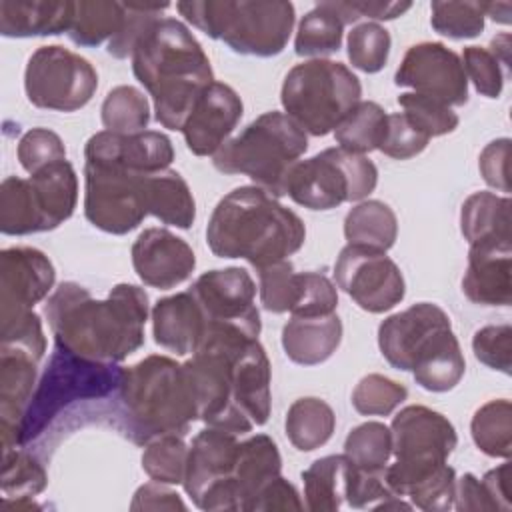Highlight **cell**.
<instances>
[{
    "instance_id": "obj_22",
    "label": "cell",
    "mask_w": 512,
    "mask_h": 512,
    "mask_svg": "<svg viewBox=\"0 0 512 512\" xmlns=\"http://www.w3.org/2000/svg\"><path fill=\"white\" fill-rule=\"evenodd\" d=\"M462 292L480 306L512 304V240H480L470 244Z\"/></svg>"
},
{
    "instance_id": "obj_1",
    "label": "cell",
    "mask_w": 512,
    "mask_h": 512,
    "mask_svg": "<svg viewBox=\"0 0 512 512\" xmlns=\"http://www.w3.org/2000/svg\"><path fill=\"white\" fill-rule=\"evenodd\" d=\"M44 314L56 346L94 362L118 364L144 344L148 296L136 284H116L96 300L78 282H62Z\"/></svg>"
},
{
    "instance_id": "obj_19",
    "label": "cell",
    "mask_w": 512,
    "mask_h": 512,
    "mask_svg": "<svg viewBox=\"0 0 512 512\" xmlns=\"http://www.w3.org/2000/svg\"><path fill=\"white\" fill-rule=\"evenodd\" d=\"M244 106L234 88L224 82L208 84L192 104L182 134L196 156H214L242 118Z\"/></svg>"
},
{
    "instance_id": "obj_29",
    "label": "cell",
    "mask_w": 512,
    "mask_h": 512,
    "mask_svg": "<svg viewBox=\"0 0 512 512\" xmlns=\"http://www.w3.org/2000/svg\"><path fill=\"white\" fill-rule=\"evenodd\" d=\"M146 212L162 224L190 228L196 218V202L188 182L176 170H160L144 176Z\"/></svg>"
},
{
    "instance_id": "obj_11",
    "label": "cell",
    "mask_w": 512,
    "mask_h": 512,
    "mask_svg": "<svg viewBox=\"0 0 512 512\" xmlns=\"http://www.w3.org/2000/svg\"><path fill=\"white\" fill-rule=\"evenodd\" d=\"M378 170L372 160L342 148L298 160L286 178V194L310 210H332L344 202H360L374 192Z\"/></svg>"
},
{
    "instance_id": "obj_3",
    "label": "cell",
    "mask_w": 512,
    "mask_h": 512,
    "mask_svg": "<svg viewBox=\"0 0 512 512\" xmlns=\"http://www.w3.org/2000/svg\"><path fill=\"white\" fill-rule=\"evenodd\" d=\"M136 80L154 102L158 124L182 130L200 92L214 82L206 52L176 18H156L132 50Z\"/></svg>"
},
{
    "instance_id": "obj_31",
    "label": "cell",
    "mask_w": 512,
    "mask_h": 512,
    "mask_svg": "<svg viewBox=\"0 0 512 512\" xmlns=\"http://www.w3.org/2000/svg\"><path fill=\"white\" fill-rule=\"evenodd\" d=\"M352 462L344 454L314 460L304 472V508L310 512H336L346 502Z\"/></svg>"
},
{
    "instance_id": "obj_17",
    "label": "cell",
    "mask_w": 512,
    "mask_h": 512,
    "mask_svg": "<svg viewBox=\"0 0 512 512\" xmlns=\"http://www.w3.org/2000/svg\"><path fill=\"white\" fill-rule=\"evenodd\" d=\"M394 82L446 106L468 102V78L460 56L442 42H420L406 50Z\"/></svg>"
},
{
    "instance_id": "obj_13",
    "label": "cell",
    "mask_w": 512,
    "mask_h": 512,
    "mask_svg": "<svg viewBox=\"0 0 512 512\" xmlns=\"http://www.w3.org/2000/svg\"><path fill=\"white\" fill-rule=\"evenodd\" d=\"M238 434L208 426L188 446L184 490L194 506L208 512H236L234 468L238 458Z\"/></svg>"
},
{
    "instance_id": "obj_4",
    "label": "cell",
    "mask_w": 512,
    "mask_h": 512,
    "mask_svg": "<svg viewBox=\"0 0 512 512\" xmlns=\"http://www.w3.org/2000/svg\"><path fill=\"white\" fill-rule=\"evenodd\" d=\"M306 240L304 222L260 186H240L214 208L206 242L218 258H242L256 270L288 260Z\"/></svg>"
},
{
    "instance_id": "obj_24",
    "label": "cell",
    "mask_w": 512,
    "mask_h": 512,
    "mask_svg": "<svg viewBox=\"0 0 512 512\" xmlns=\"http://www.w3.org/2000/svg\"><path fill=\"white\" fill-rule=\"evenodd\" d=\"M232 398L236 410L252 424L262 426L270 416V360L258 338H248L232 348Z\"/></svg>"
},
{
    "instance_id": "obj_27",
    "label": "cell",
    "mask_w": 512,
    "mask_h": 512,
    "mask_svg": "<svg viewBox=\"0 0 512 512\" xmlns=\"http://www.w3.org/2000/svg\"><path fill=\"white\" fill-rule=\"evenodd\" d=\"M342 340V320L332 312L326 316H292L282 328L286 356L302 366L326 362Z\"/></svg>"
},
{
    "instance_id": "obj_18",
    "label": "cell",
    "mask_w": 512,
    "mask_h": 512,
    "mask_svg": "<svg viewBox=\"0 0 512 512\" xmlns=\"http://www.w3.org/2000/svg\"><path fill=\"white\" fill-rule=\"evenodd\" d=\"M54 280V266L38 248H4L0 252V318L32 310L48 296Z\"/></svg>"
},
{
    "instance_id": "obj_14",
    "label": "cell",
    "mask_w": 512,
    "mask_h": 512,
    "mask_svg": "<svg viewBox=\"0 0 512 512\" xmlns=\"http://www.w3.org/2000/svg\"><path fill=\"white\" fill-rule=\"evenodd\" d=\"M144 176L120 166L84 162V216L108 234H128L148 216Z\"/></svg>"
},
{
    "instance_id": "obj_38",
    "label": "cell",
    "mask_w": 512,
    "mask_h": 512,
    "mask_svg": "<svg viewBox=\"0 0 512 512\" xmlns=\"http://www.w3.org/2000/svg\"><path fill=\"white\" fill-rule=\"evenodd\" d=\"M344 24L328 2L316 4L306 12L298 24L294 38V52L298 56L322 58L340 50Z\"/></svg>"
},
{
    "instance_id": "obj_7",
    "label": "cell",
    "mask_w": 512,
    "mask_h": 512,
    "mask_svg": "<svg viewBox=\"0 0 512 512\" xmlns=\"http://www.w3.org/2000/svg\"><path fill=\"white\" fill-rule=\"evenodd\" d=\"M176 10L210 38L244 56L280 54L294 28V6L286 0H190Z\"/></svg>"
},
{
    "instance_id": "obj_45",
    "label": "cell",
    "mask_w": 512,
    "mask_h": 512,
    "mask_svg": "<svg viewBox=\"0 0 512 512\" xmlns=\"http://www.w3.org/2000/svg\"><path fill=\"white\" fill-rule=\"evenodd\" d=\"M260 302L268 312H292L300 298V272L290 260H280L258 270Z\"/></svg>"
},
{
    "instance_id": "obj_57",
    "label": "cell",
    "mask_w": 512,
    "mask_h": 512,
    "mask_svg": "<svg viewBox=\"0 0 512 512\" xmlns=\"http://www.w3.org/2000/svg\"><path fill=\"white\" fill-rule=\"evenodd\" d=\"M328 6L336 12V16L342 20V24H352L360 20L362 16L374 18V20H394L408 12L412 8L410 2H328Z\"/></svg>"
},
{
    "instance_id": "obj_60",
    "label": "cell",
    "mask_w": 512,
    "mask_h": 512,
    "mask_svg": "<svg viewBox=\"0 0 512 512\" xmlns=\"http://www.w3.org/2000/svg\"><path fill=\"white\" fill-rule=\"evenodd\" d=\"M454 508L460 512L466 510H496V504L492 496L488 494L482 480H478L474 474H464L456 478L454 488Z\"/></svg>"
},
{
    "instance_id": "obj_50",
    "label": "cell",
    "mask_w": 512,
    "mask_h": 512,
    "mask_svg": "<svg viewBox=\"0 0 512 512\" xmlns=\"http://www.w3.org/2000/svg\"><path fill=\"white\" fill-rule=\"evenodd\" d=\"M472 350L478 362L504 374L512 372V326L496 324L476 330Z\"/></svg>"
},
{
    "instance_id": "obj_36",
    "label": "cell",
    "mask_w": 512,
    "mask_h": 512,
    "mask_svg": "<svg viewBox=\"0 0 512 512\" xmlns=\"http://www.w3.org/2000/svg\"><path fill=\"white\" fill-rule=\"evenodd\" d=\"M126 18L124 2L80 0L74 4V18L68 36L78 46H100L112 40Z\"/></svg>"
},
{
    "instance_id": "obj_25",
    "label": "cell",
    "mask_w": 512,
    "mask_h": 512,
    "mask_svg": "<svg viewBox=\"0 0 512 512\" xmlns=\"http://www.w3.org/2000/svg\"><path fill=\"white\" fill-rule=\"evenodd\" d=\"M154 342L176 356L194 354L206 334L204 314L190 292L160 298L152 308Z\"/></svg>"
},
{
    "instance_id": "obj_33",
    "label": "cell",
    "mask_w": 512,
    "mask_h": 512,
    "mask_svg": "<svg viewBox=\"0 0 512 512\" xmlns=\"http://www.w3.org/2000/svg\"><path fill=\"white\" fill-rule=\"evenodd\" d=\"M286 436L300 452H312L324 446L336 428V416L322 398L306 396L292 402L286 414Z\"/></svg>"
},
{
    "instance_id": "obj_8",
    "label": "cell",
    "mask_w": 512,
    "mask_h": 512,
    "mask_svg": "<svg viewBox=\"0 0 512 512\" xmlns=\"http://www.w3.org/2000/svg\"><path fill=\"white\" fill-rule=\"evenodd\" d=\"M308 150L306 132L284 112H264L214 154V168L244 174L274 198L286 196V178Z\"/></svg>"
},
{
    "instance_id": "obj_37",
    "label": "cell",
    "mask_w": 512,
    "mask_h": 512,
    "mask_svg": "<svg viewBox=\"0 0 512 512\" xmlns=\"http://www.w3.org/2000/svg\"><path fill=\"white\" fill-rule=\"evenodd\" d=\"M386 124L388 114L380 104L372 100H360L352 112L336 126L334 138L338 148L364 156L380 148L386 134Z\"/></svg>"
},
{
    "instance_id": "obj_26",
    "label": "cell",
    "mask_w": 512,
    "mask_h": 512,
    "mask_svg": "<svg viewBox=\"0 0 512 512\" xmlns=\"http://www.w3.org/2000/svg\"><path fill=\"white\" fill-rule=\"evenodd\" d=\"M74 4L70 0H0V34L28 38L68 32Z\"/></svg>"
},
{
    "instance_id": "obj_16",
    "label": "cell",
    "mask_w": 512,
    "mask_h": 512,
    "mask_svg": "<svg viewBox=\"0 0 512 512\" xmlns=\"http://www.w3.org/2000/svg\"><path fill=\"white\" fill-rule=\"evenodd\" d=\"M188 292L204 314L206 330L234 328L258 338L262 322L254 304L256 284L244 268L230 266L208 270L196 278Z\"/></svg>"
},
{
    "instance_id": "obj_55",
    "label": "cell",
    "mask_w": 512,
    "mask_h": 512,
    "mask_svg": "<svg viewBox=\"0 0 512 512\" xmlns=\"http://www.w3.org/2000/svg\"><path fill=\"white\" fill-rule=\"evenodd\" d=\"M430 138L420 132L402 112L388 114V124H386V134L380 144V152L396 158V160H408L418 156L426 146Z\"/></svg>"
},
{
    "instance_id": "obj_40",
    "label": "cell",
    "mask_w": 512,
    "mask_h": 512,
    "mask_svg": "<svg viewBox=\"0 0 512 512\" xmlns=\"http://www.w3.org/2000/svg\"><path fill=\"white\" fill-rule=\"evenodd\" d=\"M102 124L110 132L136 134L150 122V104L146 96L128 84L112 88L102 102Z\"/></svg>"
},
{
    "instance_id": "obj_6",
    "label": "cell",
    "mask_w": 512,
    "mask_h": 512,
    "mask_svg": "<svg viewBox=\"0 0 512 512\" xmlns=\"http://www.w3.org/2000/svg\"><path fill=\"white\" fill-rule=\"evenodd\" d=\"M118 400L126 434L136 444L166 434L186 436L198 420V402L184 364L160 354L124 368Z\"/></svg>"
},
{
    "instance_id": "obj_51",
    "label": "cell",
    "mask_w": 512,
    "mask_h": 512,
    "mask_svg": "<svg viewBox=\"0 0 512 512\" xmlns=\"http://www.w3.org/2000/svg\"><path fill=\"white\" fill-rule=\"evenodd\" d=\"M462 66L466 78L474 84L476 92L486 98H498L504 86V74L498 58L482 46H466L462 52Z\"/></svg>"
},
{
    "instance_id": "obj_15",
    "label": "cell",
    "mask_w": 512,
    "mask_h": 512,
    "mask_svg": "<svg viewBox=\"0 0 512 512\" xmlns=\"http://www.w3.org/2000/svg\"><path fill=\"white\" fill-rule=\"evenodd\" d=\"M334 278L362 310L382 314L402 302L406 294L398 264L382 250L346 244L334 264Z\"/></svg>"
},
{
    "instance_id": "obj_34",
    "label": "cell",
    "mask_w": 512,
    "mask_h": 512,
    "mask_svg": "<svg viewBox=\"0 0 512 512\" xmlns=\"http://www.w3.org/2000/svg\"><path fill=\"white\" fill-rule=\"evenodd\" d=\"M0 230L8 236L46 232V222L30 178L8 176L0 184Z\"/></svg>"
},
{
    "instance_id": "obj_53",
    "label": "cell",
    "mask_w": 512,
    "mask_h": 512,
    "mask_svg": "<svg viewBox=\"0 0 512 512\" xmlns=\"http://www.w3.org/2000/svg\"><path fill=\"white\" fill-rule=\"evenodd\" d=\"M338 306V292L332 280L320 272H300V298L292 316H326Z\"/></svg>"
},
{
    "instance_id": "obj_48",
    "label": "cell",
    "mask_w": 512,
    "mask_h": 512,
    "mask_svg": "<svg viewBox=\"0 0 512 512\" xmlns=\"http://www.w3.org/2000/svg\"><path fill=\"white\" fill-rule=\"evenodd\" d=\"M398 104L404 110L402 114L428 138L450 134L458 126V114L434 98L416 92H404L398 96Z\"/></svg>"
},
{
    "instance_id": "obj_49",
    "label": "cell",
    "mask_w": 512,
    "mask_h": 512,
    "mask_svg": "<svg viewBox=\"0 0 512 512\" xmlns=\"http://www.w3.org/2000/svg\"><path fill=\"white\" fill-rule=\"evenodd\" d=\"M16 156L20 166L28 174H34L52 162L66 160V148L56 132L48 128H32L20 138Z\"/></svg>"
},
{
    "instance_id": "obj_23",
    "label": "cell",
    "mask_w": 512,
    "mask_h": 512,
    "mask_svg": "<svg viewBox=\"0 0 512 512\" xmlns=\"http://www.w3.org/2000/svg\"><path fill=\"white\" fill-rule=\"evenodd\" d=\"M38 358L30 352L0 344V438L2 452L18 448L20 422L36 388Z\"/></svg>"
},
{
    "instance_id": "obj_21",
    "label": "cell",
    "mask_w": 512,
    "mask_h": 512,
    "mask_svg": "<svg viewBox=\"0 0 512 512\" xmlns=\"http://www.w3.org/2000/svg\"><path fill=\"white\" fill-rule=\"evenodd\" d=\"M132 266L138 278L152 288L170 290L196 268L190 244L166 228H146L132 244Z\"/></svg>"
},
{
    "instance_id": "obj_54",
    "label": "cell",
    "mask_w": 512,
    "mask_h": 512,
    "mask_svg": "<svg viewBox=\"0 0 512 512\" xmlns=\"http://www.w3.org/2000/svg\"><path fill=\"white\" fill-rule=\"evenodd\" d=\"M168 4H126V18L120 28V32L108 42V54L114 58H128L132 56V50L138 42V38L144 34V30L160 18L162 10H166Z\"/></svg>"
},
{
    "instance_id": "obj_43",
    "label": "cell",
    "mask_w": 512,
    "mask_h": 512,
    "mask_svg": "<svg viewBox=\"0 0 512 512\" xmlns=\"http://www.w3.org/2000/svg\"><path fill=\"white\" fill-rule=\"evenodd\" d=\"M48 484L44 466L26 450L2 452V492L4 498H34Z\"/></svg>"
},
{
    "instance_id": "obj_30",
    "label": "cell",
    "mask_w": 512,
    "mask_h": 512,
    "mask_svg": "<svg viewBox=\"0 0 512 512\" xmlns=\"http://www.w3.org/2000/svg\"><path fill=\"white\" fill-rule=\"evenodd\" d=\"M30 184L38 198L48 230L58 228L74 214L78 202V178L68 160H58L30 174Z\"/></svg>"
},
{
    "instance_id": "obj_2",
    "label": "cell",
    "mask_w": 512,
    "mask_h": 512,
    "mask_svg": "<svg viewBox=\"0 0 512 512\" xmlns=\"http://www.w3.org/2000/svg\"><path fill=\"white\" fill-rule=\"evenodd\" d=\"M394 464L384 478L394 494L408 496L412 506L426 512H446L454 504L456 472L446 464L458 436L452 422L420 404L402 408L392 424Z\"/></svg>"
},
{
    "instance_id": "obj_47",
    "label": "cell",
    "mask_w": 512,
    "mask_h": 512,
    "mask_svg": "<svg viewBox=\"0 0 512 512\" xmlns=\"http://www.w3.org/2000/svg\"><path fill=\"white\" fill-rule=\"evenodd\" d=\"M406 398V386L382 374H368L360 378L352 390V406L362 416H388Z\"/></svg>"
},
{
    "instance_id": "obj_28",
    "label": "cell",
    "mask_w": 512,
    "mask_h": 512,
    "mask_svg": "<svg viewBox=\"0 0 512 512\" xmlns=\"http://www.w3.org/2000/svg\"><path fill=\"white\" fill-rule=\"evenodd\" d=\"M282 458L276 442L268 434H254L240 440L236 468H234V488L238 510H250V504L258 492L280 474Z\"/></svg>"
},
{
    "instance_id": "obj_62",
    "label": "cell",
    "mask_w": 512,
    "mask_h": 512,
    "mask_svg": "<svg viewBox=\"0 0 512 512\" xmlns=\"http://www.w3.org/2000/svg\"><path fill=\"white\" fill-rule=\"evenodd\" d=\"M510 12H512L510 2H484V16H490L494 22L508 24Z\"/></svg>"
},
{
    "instance_id": "obj_58",
    "label": "cell",
    "mask_w": 512,
    "mask_h": 512,
    "mask_svg": "<svg viewBox=\"0 0 512 512\" xmlns=\"http://www.w3.org/2000/svg\"><path fill=\"white\" fill-rule=\"evenodd\" d=\"M270 512V510H304L298 490L280 474L272 478L254 498L248 512Z\"/></svg>"
},
{
    "instance_id": "obj_41",
    "label": "cell",
    "mask_w": 512,
    "mask_h": 512,
    "mask_svg": "<svg viewBox=\"0 0 512 512\" xmlns=\"http://www.w3.org/2000/svg\"><path fill=\"white\" fill-rule=\"evenodd\" d=\"M344 456L360 470H384L392 456L390 428L382 422L358 424L344 440Z\"/></svg>"
},
{
    "instance_id": "obj_52",
    "label": "cell",
    "mask_w": 512,
    "mask_h": 512,
    "mask_svg": "<svg viewBox=\"0 0 512 512\" xmlns=\"http://www.w3.org/2000/svg\"><path fill=\"white\" fill-rule=\"evenodd\" d=\"M0 344L22 348L42 360L46 352V336L40 316L34 310H26L10 318H0Z\"/></svg>"
},
{
    "instance_id": "obj_9",
    "label": "cell",
    "mask_w": 512,
    "mask_h": 512,
    "mask_svg": "<svg viewBox=\"0 0 512 512\" xmlns=\"http://www.w3.org/2000/svg\"><path fill=\"white\" fill-rule=\"evenodd\" d=\"M122 376L118 364L86 360L56 346L22 416L18 444L36 440L72 404L118 392Z\"/></svg>"
},
{
    "instance_id": "obj_35",
    "label": "cell",
    "mask_w": 512,
    "mask_h": 512,
    "mask_svg": "<svg viewBox=\"0 0 512 512\" xmlns=\"http://www.w3.org/2000/svg\"><path fill=\"white\" fill-rule=\"evenodd\" d=\"M344 236L348 244L386 252L394 246L398 236L396 214L380 200H364L346 214Z\"/></svg>"
},
{
    "instance_id": "obj_42",
    "label": "cell",
    "mask_w": 512,
    "mask_h": 512,
    "mask_svg": "<svg viewBox=\"0 0 512 512\" xmlns=\"http://www.w3.org/2000/svg\"><path fill=\"white\" fill-rule=\"evenodd\" d=\"M188 446L184 436L166 434L144 444L142 468L154 480L162 484H182L186 474Z\"/></svg>"
},
{
    "instance_id": "obj_59",
    "label": "cell",
    "mask_w": 512,
    "mask_h": 512,
    "mask_svg": "<svg viewBox=\"0 0 512 512\" xmlns=\"http://www.w3.org/2000/svg\"><path fill=\"white\" fill-rule=\"evenodd\" d=\"M130 510H186V504L174 490L152 480L134 492Z\"/></svg>"
},
{
    "instance_id": "obj_56",
    "label": "cell",
    "mask_w": 512,
    "mask_h": 512,
    "mask_svg": "<svg viewBox=\"0 0 512 512\" xmlns=\"http://www.w3.org/2000/svg\"><path fill=\"white\" fill-rule=\"evenodd\" d=\"M510 144V138L492 140L478 158L484 182L500 192H510Z\"/></svg>"
},
{
    "instance_id": "obj_44",
    "label": "cell",
    "mask_w": 512,
    "mask_h": 512,
    "mask_svg": "<svg viewBox=\"0 0 512 512\" xmlns=\"http://www.w3.org/2000/svg\"><path fill=\"white\" fill-rule=\"evenodd\" d=\"M432 28L452 40L476 38L484 30V2L436 0L430 6Z\"/></svg>"
},
{
    "instance_id": "obj_10",
    "label": "cell",
    "mask_w": 512,
    "mask_h": 512,
    "mask_svg": "<svg viewBox=\"0 0 512 512\" xmlns=\"http://www.w3.org/2000/svg\"><path fill=\"white\" fill-rule=\"evenodd\" d=\"M358 76L342 62L314 58L290 68L282 82L280 102L306 134L326 136L360 102Z\"/></svg>"
},
{
    "instance_id": "obj_63",
    "label": "cell",
    "mask_w": 512,
    "mask_h": 512,
    "mask_svg": "<svg viewBox=\"0 0 512 512\" xmlns=\"http://www.w3.org/2000/svg\"><path fill=\"white\" fill-rule=\"evenodd\" d=\"M490 52L502 62L504 66H510V34H500L490 42Z\"/></svg>"
},
{
    "instance_id": "obj_5",
    "label": "cell",
    "mask_w": 512,
    "mask_h": 512,
    "mask_svg": "<svg viewBox=\"0 0 512 512\" xmlns=\"http://www.w3.org/2000/svg\"><path fill=\"white\" fill-rule=\"evenodd\" d=\"M378 348L386 362L412 372L428 392H448L464 376V354L448 314L432 302H418L378 326Z\"/></svg>"
},
{
    "instance_id": "obj_20",
    "label": "cell",
    "mask_w": 512,
    "mask_h": 512,
    "mask_svg": "<svg viewBox=\"0 0 512 512\" xmlns=\"http://www.w3.org/2000/svg\"><path fill=\"white\" fill-rule=\"evenodd\" d=\"M84 158L92 164L120 166L136 174H154L170 168L174 148L170 138L156 130H142L136 134L102 130L88 138Z\"/></svg>"
},
{
    "instance_id": "obj_39",
    "label": "cell",
    "mask_w": 512,
    "mask_h": 512,
    "mask_svg": "<svg viewBox=\"0 0 512 512\" xmlns=\"http://www.w3.org/2000/svg\"><path fill=\"white\" fill-rule=\"evenodd\" d=\"M474 444L492 458H510L512 452V404L506 398L482 404L470 422Z\"/></svg>"
},
{
    "instance_id": "obj_12",
    "label": "cell",
    "mask_w": 512,
    "mask_h": 512,
    "mask_svg": "<svg viewBox=\"0 0 512 512\" xmlns=\"http://www.w3.org/2000/svg\"><path fill=\"white\" fill-rule=\"evenodd\" d=\"M96 88L94 66L64 46H40L28 58L24 90L36 108L76 112L92 100Z\"/></svg>"
},
{
    "instance_id": "obj_32",
    "label": "cell",
    "mask_w": 512,
    "mask_h": 512,
    "mask_svg": "<svg viewBox=\"0 0 512 512\" xmlns=\"http://www.w3.org/2000/svg\"><path fill=\"white\" fill-rule=\"evenodd\" d=\"M460 230L468 244L480 240H512L510 198L494 192L470 194L460 210Z\"/></svg>"
},
{
    "instance_id": "obj_61",
    "label": "cell",
    "mask_w": 512,
    "mask_h": 512,
    "mask_svg": "<svg viewBox=\"0 0 512 512\" xmlns=\"http://www.w3.org/2000/svg\"><path fill=\"white\" fill-rule=\"evenodd\" d=\"M482 482L492 496L496 510H512V490H510V464L504 462L498 468L488 470L482 476Z\"/></svg>"
},
{
    "instance_id": "obj_46",
    "label": "cell",
    "mask_w": 512,
    "mask_h": 512,
    "mask_svg": "<svg viewBox=\"0 0 512 512\" xmlns=\"http://www.w3.org/2000/svg\"><path fill=\"white\" fill-rule=\"evenodd\" d=\"M390 34L378 22H362L348 34V60L354 68L374 74L380 72L390 54Z\"/></svg>"
}]
</instances>
